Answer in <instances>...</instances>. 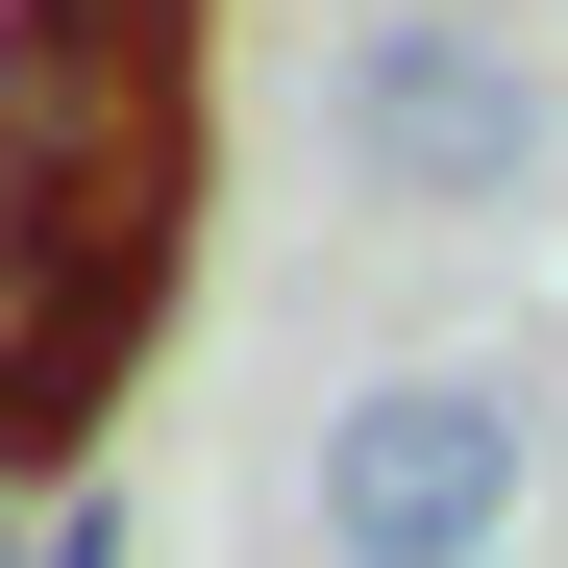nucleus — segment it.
Returning a JSON list of instances; mask_svg holds the SVG:
<instances>
[{"mask_svg":"<svg viewBox=\"0 0 568 568\" xmlns=\"http://www.w3.org/2000/svg\"><path fill=\"white\" fill-rule=\"evenodd\" d=\"M26 568H124V519H100V495H50V519H26Z\"/></svg>","mask_w":568,"mask_h":568,"instance_id":"obj_6","label":"nucleus"},{"mask_svg":"<svg viewBox=\"0 0 568 568\" xmlns=\"http://www.w3.org/2000/svg\"><path fill=\"white\" fill-rule=\"evenodd\" d=\"M149 322H173V272L0 223V469H74V445H100V420H124V371H149Z\"/></svg>","mask_w":568,"mask_h":568,"instance_id":"obj_4","label":"nucleus"},{"mask_svg":"<svg viewBox=\"0 0 568 568\" xmlns=\"http://www.w3.org/2000/svg\"><path fill=\"white\" fill-rule=\"evenodd\" d=\"M0 568H26V544H0Z\"/></svg>","mask_w":568,"mask_h":568,"instance_id":"obj_7","label":"nucleus"},{"mask_svg":"<svg viewBox=\"0 0 568 568\" xmlns=\"http://www.w3.org/2000/svg\"><path fill=\"white\" fill-rule=\"evenodd\" d=\"M0 223L173 272V223H199V50L26 26V0H0Z\"/></svg>","mask_w":568,"mask_h":568,"instance_id":"obj_1","label":"nucleus"},{"mask_svg":"<svg viewBox=\"0 0 568 568\" xmlns=\"http://www.w3.org/2000/svg\"><path fill=\"white\" fill-rule=\"evenodd\" d=\"M346 173L396 223H495L519 173H544V50L519 26H469V0H396V26H346Z\"/></svg>","mask_w":568,"mask_h":568,"instance_id":"obj_3","label":"nucleus"},{"mask_svg":"<svg viewBox=\"0 0 568 568\" xmlns=\"http://www.w3.org/2000/svg\"><path fill=\"white\" fill-rule=\"evenodd\" d=\"M26 26H124V50H199V0H26Z\"/></svg>","mask_w":568,"mask_h":568,"instance_id":"obj_5","label":"nucleus"},{"mask_svg":"<svg viewBox=\"0 0 568 568\" xmlns=\"http://www.w3.org/2000/svg\"><path fill=\"white\" fill-rule=\"evenodd\" d=\"M519 495H544L519 371H371L322 420V568H495Z\"/></svg>","mask_w":568,"mask_h":568,"instance_id":"obj_2","label":"nucleus"}]
</instances>
